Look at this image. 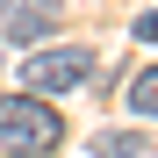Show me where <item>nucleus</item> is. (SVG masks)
Returning <instances> with one entry per match:
<instances>
[{
    "label": "nucleus",
    "instance_id": "obj_1",
    "mask_svg": "<svg viewBox=\"0 0 158 158\" xmlns=\"http://www.w3.org/2000/svg\"><path fill=\"white\" fill-rule=\"evenodd\" d=\"M58 137H65V122L50 115L36 94H7L0 101V151H22L29 158V151H50Z\"/></svg>",
    "mask_w": 158,
    "mask_h": 158
},
{
    "label": "nucleus",
    "instance_id": "obj_2",
    "mask_svg": "<svg viewBox=\"0 0 158 158\" xmlns=\"http://www.w3.org/2000/svg\"><path fill=\"white\" fill-rule=\"evenodd\" d=\"M22 79H29L36 101H43V94H72V86H86V79H94V50H79V43H65V50H36Z\"/></svg>",
    "mask_w": 158,
    "mask_h": 158
},
{
    "label": "nucleus",
    "instance_id": "obj_3",
    "mask_svg": "<svg viewBox=\"0 0 158 158\" xmlns=\"http://www.w3.org/2000/svg\"><path fill=\"white\" fill-rule=\"evenodd\" d=\"M50 22H58V0H7L0 7V36L7 43H36V36H50Z\"/></svg>",
    "mask_w": 158,
    "mask_h": 158
},
{
    "label": "nucleus",
    "instance_id": "obj_4",
    "mask_svg": "<svg viewBox=\"0 0 158 158\" xmlns=\"http://www.w3.org/2000/svg\"><path fill=\"white\" fill-rule=\"evenodd\" d=\"M94 158H144V137H137V129H101V137H94Z\"/></svg>",
    "mask_w": 158,
    "mask_h": 158
},
{
    "label": "nucleus",
    "instance_id": "obj_5",
    "mask_svg": "<svg viewBox=\"0 0 158 158\" xmlns=\"http://www.w3.org/2000/svg\"><path fill=\"white\" fill-rule=\"evenodd\" d=\"M129 108H137V115H158V65H144L137 79H129Z\"/></svg>",
    "mask_w": 158,
    "mask_h": 158
},
{
    "label": "nucleus",
    "instance_id": "obj_6",
    "mask_svg": "<svg viewBox=\"0 0 158 158\" xmlns=\"http://www.w3.org/2000/svg\"><path fill=\"white\" fill-rule=\"evenodd\" d=\"M137 36H144V43H158V7H151V15H137Z\"/></svg>",
    "mask_w": 158,
    "mask_h": 158
}]
</instances>
